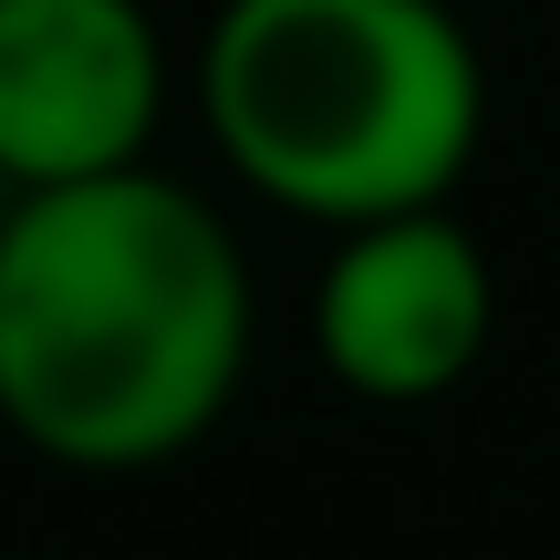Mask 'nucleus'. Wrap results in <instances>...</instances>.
I'll return each mask as SVG.
<instances>
[{"instance_id":"20e7f679","label":"nucleus","mask_w":560,"mask_h":560,"mask_svg":"<svg viewBox=\"0 0 560 560\" xmlns=\"http://www.w3.org/2000/svg\"><path fill=\"white\" fill-rule=\"evenodd\" d=\"M166 115L145 0H0V177L52 187L136 166Z\"/></svg>"},{"instance_id":"f03ea898","label":"nucleus","mask_w":560,"mask_h":560,"mask_svg":"<svg viewBox=\"0 0 560 560\" xmlns=\"http://www.w3.org/2000/svg\"><path fill=\"white\" fill-rule=\"evenodd\" d=\"M198 115L270 208L353 229L467 177L488 73L446 0H219Z\"/></svg>"},{"instance_id":"7ed1b4c3","label":"nucleus","mask_w":560,"mask_h":560,"mask_svg":"<svg viewBox=\"0 0 560 560\" xmlns=\"http://www.w3.org/2000/svg\"><path fill=\"white\" fill-rule=\"evenodd\" d=\"M488 332H499V270L446 219V198L353 219L312 280V342L332 363V384H353L363 405L457 395L478 374Z\"/></svg>"},{"instance_id":"f257e3e1","label":"nucleus","mask_w":560,"mask_h":560,"mask_svg":"<svg viewBox=\"0 0 560 560\" xmlns=\"http://www.w3.org/2000/svg\"><path fill=\"white\" fill-rule=\"evenodd\" d=\"M249 260L156 166L21 187L0 219V425L62 467H156L249 374Z\"/></svg>"}]
</instances>
